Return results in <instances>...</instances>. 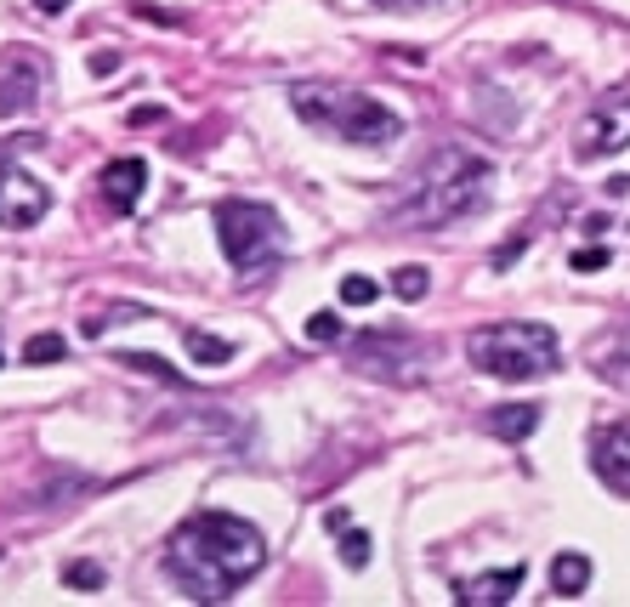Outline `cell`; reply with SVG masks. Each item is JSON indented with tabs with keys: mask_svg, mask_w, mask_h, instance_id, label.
Segmentation results:
<instances>
[{
	"mask_svg": "<svg viewBox=\"0 0 630 607\" xmlns=\"http://www.w3.org/2000/svg\"><path fill=\"white\" fill-rule=\"evenodd\" d=\"M216 239H222V256L239 267V273H256L267 261H279L290 250V233H284V216L273 205H256V199H228L216 205Z\"/></svg>",
	"mask_w": 630,
	"mask_h": 607,
	"instance_id": "5",
	"label": "cell"
},
{
	"mask_svg": "<svg viewBox=\"0 0 630 607\" xmlns=\"http://www.w3.org/2000/svg\"><path fill=\"white\" fill-rule=\"evenodd\" d=\"M114 69H120V57H114V52H97V57H91V74H97V80H108Z\"/></svg>",
	"mask_w": 630,
	"mask_h": 607,
	"instance_id": "23",
	"label": "cell"
},
{
	"mask_svg": "<svg viewBox=\"0 0 630 607\" xmlns=\"http://www.w3.org/2000/svg\"><path fill=\"white\" fill-rule=\"evenodd\" d=\"M517 256H523V239H511L506 250H500V256H494V267H511V261H517Z\"/></svg>",
	"mask_w": 630,
	"mask_h": 607,
	"instance_id": "24",
	"label": "cell"
},
{
	"mask_svg": "<svg viewBox=\"0 0 630 607\" xmlns=\"http://www.w3.org/2000/svg\"><path fill=\"white\" fill-rule=\"evenodd\" d=\"M290 103H296V114L307 125H318V131H330L341 142H358V148H386V142L403 137V114H392L381 97H364V91L324 86V80H296Z\"/></svg>",
	"mask_w": 630,
	"mask_h": 607,
	"instance_id": "3",
	"label": "cell"
},
{
	"mask_svg": "<svg viewBox=\"0 0 630 607\" xmlns=\"http://www.w3.org/2000/svg\"><path fill=\"white\" fill-rule=\"evenodd\" d=\"M46 205H52L46 182H35L12 154H0V227L23 233V227H35L46 216Z\"/></svg>",
	"mask_w": 630,
	"mask_h": 607,
	"instance_id": "6",
	"label": "cell"
},
{
	"mask_svg": "<svg viewBox=\"0 0 630 607\" xmlns=\"http://www.w3.org/2000/svg\"><path fill=\"white\" fill-rule=\"evenodd\" d=\"M267 562V534L256 522L233 517V511H199V517L176 522L171 545H165V568L176 590L193 602H222L233 590H245Z\"/></svg>",
	"mask_w": 630,
	"mask_h": 607,
	"instance_id": "1",
	"label": "cell"
},
{
	"mask_svg": "<svg viewBox=\"0 0 630 607\" xmlns=\"http://www.w3.org/2000/svg\"><path fill=\"white\" fill-rule=\"evenodd\" d=\"M574 148L585 159H602V154H619V148H630V91H613V97H602V103L585 114Z\"/></svg>",
	"mask_w": 630,
	"mask_h": 607,
	"instance_id": "8",
	"label": "cell"
},
{
	"mask_svg": "<svg viewBox=\"0 0 630 607\" xmlns=\"http://www.w3.org/2000/svg\"><path fill=\"white\" fill-rule=\"evenodd\" d=\"M74 590H103V573L91 568V562H69V573H63Z\"/></svg>",
	"mask_w": 630,
	"mask_h": 607,
	"instance_id": "22",
	"label": "cell"
},
{
	"mask_svg": "<svg viewBox=\"0 0 630 607\" xmlns=\"http://www.w3.org/2000/svg\"><path fill=\"white\" fill-rule=\"evenodd\" d=\"M369 301H375V278H364V273L341 278V307H369Z\"/></svg>",
	"mask_w": 630,
	"mask_h": 607,
	"instance_id": "19",
	"label": "cell"
},
{
	"mask_svg": "<svg viewBox=\"0 0 630 607\" xmlns=\"http://www.w3.org/2000/svg\"><path fill=\"white\" fill-rule=\"evenodd\" d=\"M585 585H591V556L562 551L557 562H551V590H557V596H579Z\"/></svg>",
	"mask_w": 630,
	"mask_h": 607,
	"instance_id": "14",
	"label": "cell"
},
{
	"mask_svg": "<svg viewBox=\"0 0 630 607\" xmlns=\"http://www.w3.org/2000/svg\"><path fill=\"white\" fill-rule=\"evenodd\" d=\"M426 284H432V278H426V267H398V273H392V290H398L403 301H420V295H426Z\"/></svg>",
	"mask_w": 630,
	"mask_h": 607,
	"instance_id": "18",
	"label": "cell"
},
{
	"mask_svg": "<svg viewBox=\"0 0 630 607\" xmlns=\"http://www.w3.org/2000/svg\"><path fill=\"white\" fill-rule=\"evenodd\" d=\"M466 358H472L483 375L494 381H540L562 364L557 335L545 324H523V318H506V324H489L466 341Z\"/></svg>",
	"mask_w": 630,
	"mask_h": 607,
	"instance_id": "4",
	"label": "cell"
},
{
	"mask_svg": "<svg viewBox=\"0 0 630 607\" xmlns=\"http://www.w3.org/2000/svg\"><path fill=\"white\" fill-rule=\"evenodd\" d=\"M324 528H330V534H335V545H341V562H347V568H364V562H369V551H375L364 528H352V517H347V511H330V517H324Z\"/></svg>",
	"mask_w": 630,
	"mask_h": 607,
	"instance_id": "13",
	"label": "cell"
},
{
	"mask_svg": "<svg viewBox=\"0 0 630 607\" xmlns=\"http://www.w3.org/2000/svg\"><path fill=\"white\" fill-rule=\"evenodd\" d=\"M591 466H596V477H602L613 494H630V420H613V426L596 432Z\"/></svg>",
	"mask_w": 630,
	"mask_h": 607,
	"instance_id": "9",
	"label": "cell"
},
{
	"mask_svg": "<svg viewBox=\"0 0 630 607\" xmlns=\"http://www.w3.org/2000/svg\"><path fill=\"white\" fill-rule=\"evenodd\" d=\"M120 364L142 369V375H159V381H165V386H182V375H176L171 364H159V358H148V352H120Z\"/></svg>",
	"mask_w": 630,
	"mask_h": 607,
	"instance_id": "17",
	"label": "cell"
},
{
	"mask_svg": "<svg viewBox=\"0 0 630 607\" xmlns=\"http://www.w3.org/2000/svg\"><path fill=\"white\" fill-rule=\"evenodd\" d=\"M40 12H46V18H57V12H69V0H35Z\"/></svg>",
	"mask_w": 630,
	"mask_h": 607,
	"instance_id": "26",
	"label": "cell"
},
{
	"mask_svg": "<svg viewBox=\"0 0 630 607\" xmlns=\"http://www.w3.org/2000/svg\"><path fill=\"white\" fill-rule=\"evenodd\" d=\"M523 590V568H500V573H483V579H460L455 596L466 607H494V602H511Z\"/></svg>",
	"mask_w": 630,
	"mask_h": 607,
	"instance_id": "11",
	"label": "cell"
},
{
	"mask_svg": "<svg viewBox=\"0 0 630 607\" xmlns=\"http://www.w3.org/2000/svg\"><path fill=\"white\" fill-rule=\"evenodd\" d=\"M540 403H500L489 415V432L494 437H506V443H523V437H534L540 432Z\"/></svg>",
	"mask_w": 630,
	"mask_h": 607,
	"instance_id": "12",
	"label": "cell"
},
{
	"mask_svg": "<svg viewBox=\"0 0 630 607\" xmlns=\"http://www.w3.org/2000/svg\"><path fill=\"white\" fill-rule=\"evenodd\" d=\"M63 352H69V341H63V335H35V341L23 347V364H57Z\"/></svg>",
	"mask_w": 630,
	"mask_h": 607,
	"instance_id": "16",
	"label": "cell"
},
{
	"mask_svg": "<svg viewBox=\"0 0 630 607\" xmlns=\"http://www.w3.org/2000/svg\"><path fill=\"white\" fill-rule=\"evenodd\" d=\"M188 352L199 358V364H228V358H233L228 341H216V335H205V330H193V335H188Z\"/></svg>",
	"mask_w": 630,
	"mask_h": 607,
	"instance_id": "15",
	"label": "cell"
},
{
	"mask_svg": "<svg viewBox=\"0 0 630 607\" xmlns=\"http://www.w3.org/2000/svg\"><path fill=\"white\" fill-rule=\"evenodd\" d=\"M307 341H318V347L341 341V318H335V313H313V318H307Z\"/></svg>",
	"mask_w": 630,
	"mask_h": 607,
	"instance_id": "21",
	"label": "cell"
},
{
	"mask_svg": "<svg viewBox=\"0 0 630 607\" xmlns=\"http://www.w3.org/2000/svg\"><path fill=\"white\" fill-rule=\"evenodd\" d=\"M97 188H103V199L114 210H131L142 199V188H148V159H108L103 176H97Z\"/></svg>",
	"mask_w": 630,
	"mask_h": 607,
	"instance_id": "10",
	"label": "cell"
},
{
	"mask_svg": "<svg viewBox=\"0 0 630 607\" xmlns=\"http://www.w3.org/2000/svg\"><path fill=\"white\" fill-rule=\"evenodd\" d=\"M40 86H46V57L29 52V46H12L0 57V120H18L40 103Z\"/></svg>",
	"mask_w": 630,
	"mask_h": 607,
	"instance_id": "7",
	"label": "cell"
},
{
	"mask_svg": "<svg viewBox=\"0 0 630 607\" xmlns=\"http://www.w3.org/2000/svg\"><path fill=\"white\" fill-rule=\"evenodd\" d=\"M381 6H392V12H420V6H438V0H381Z\"/></svg>",
	"mask_w": 630,
	"mask_h": 607,
	"instance_id": "25",
	"label": "cell"
},
{
	"mask_svg": "<svg viewBox=\"0 0 630 607\" xmlns=\"http://www.w3.org/2000/svg\"><path fill=\"white\" fill-rule=\"evenodd\" d=\"M494 188V165L489 159L466 154V148H438L415 165V176L403 182L398 205H392V222L398 227H449L460 216L483 210Z\"/></svg>",
	"mask_w": 630,
	"mask_h": 607,
	"instance_id": "2",
	"label": "cell"
},
{
	"mask_svg": "<svg viewBox=\"0 0 630 607\" xmlns=\"http://www.w3.org/2000/svg\"><path fill=\"white\" fill-rule=\"evenodd\" d=\"M608 261H613V250H602V244H585V250H574V256H568V267H574V273H602Z\"/></svg>",
	"mask_w": 630,
	"mask_h": 607,
	"instance_id": "20",
	"label": "cell"
}]
</instances>
